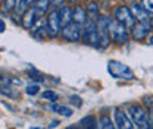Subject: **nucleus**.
Listing matches in <instances>:
<instances>
[{
    "instance_id": "f257e3e1",
    "label": "nucleus",
    "mask_w": 153,
    "mask_h": 129,
    "mask_svg": "<svg viewBox=\"0 0 153 129\" xmlns=\"http://www.w3.org/2000/svg\"><path fill=\"white\" fill-rule=\"evenodd\" d=\"M127 113L133 120L134 129H152L149 111H146L144 107L138 104H130L127 109Z\"/></svg>"
},
{
    "instance_id": "f03ea898",
    "label": "nucleus",
    "mask_w": 153,
    "mask_h": 129,
    "mask_svg": "<svg viewBox=\"0 0 153 129\" xmlns=\"http://www.w3.org/2000/svg\"><path fill=\"white\" fill-rule=\"evenodd\" d=\"M82 41L87 46L91 47H100V41H99V32H97V21L93 18H88L87 22L82 25Z\"/></svg>"
},
{
    "instance_id": "7ed1b4c3",
    "label": "nucleus",
    "mask_w": 153,
    "mask_h": 129,
    "mask_svg": "<svg viewBox=\"0 0 153 129\" xmlns=\"http://www.w3.org/2000/svg\"><path fill=\"white\" fill-rule=\"evenodd\" d=\"M108 72L112 75L114 78H118V79H125V81H133L135 78L133 69L118 60H109L108 63Z\"/></svg>"
},
{
    "instance_id": "20e7f679",
    "label": "nucleus",
    "mask_w": 153,
    "mask_h": 129,
    "mask_svg": "<svg viewBox=\"0 0 153 129\" xmlns=\"http://www.w3.org/2000/svg\"><path fill=\"white\" fill-rule=\"evenodd\" d=\"M109 22L111 19L106 16H99L97 18V32H99V41L100 47L99 49H106L111 44V31H109Z\"/></svg>"
},
{
    "instance_id": "39448f33",
    "label": "nucleus",
    "mask_w": 153,
    "mask_h": 129,
    "mask_svg": "<svg viewBox=\"0 0 153 129\" xmlns=\"http://www.w3.org/2000/svg\"><path fill=\"white\" fill-rule=\"evenodd\" d=\"M109 31H111V38L118 44H124L128 41V29L124 24H121L116 19H111L109 22Z\"/></svg>"
},
{
    "instance_id": "423d86ee",
    "label": "nucleus",
    "mask_w": 153,
    "mask_h": 129,
    "mask_svg": "<svg viewBox=\"0 0 153 129\" xmlns=\"http://www.w3.org/2000/svg\"><path fill=\"white\" fill-rule=\"evenodd\" d=\"M115 19L119 21L121 24H124L127 28L130 27L131 29L134 28V25L137 24L133 12H131V9H130L128 6H118V7L115 9Z\"/></svg>"
},
{
    "instance_id": "0eeeda50",
    "label": "nucleus",
    "mask_w": 153,
    "mask_h": 129,
    "mask_svg": "<svg viewBox=\"0 0 153 129\" xmlns=\"http://www.w3.org/2000/svg\"><path fill=\"white\" fill-rule=\"evenodd\" d=\"M60 35H62L63 40H66V41L75 43L79 38H82V27L75 24V22H72V24H69V25H66V27L62 28Z\"/></svg>"
},
{
    "instance_id": "6e6552de",
    "label": "nucleus",
    "mask_w": 153,
    "mask_h": 129,
    "mask_svg": "<svg viewBox=\"0 0 153 129\" xmlns=\"http://www.w3.org/2000/svg\"><path fill=\"white\" fill-rule=\"evenodd\" d=\"M46 29H47L49 37H56L62 31V24H60V18H59L57 10H52L49 13V16L46 19Z\"/></svg>"
},
{
    "instance_id": "1a4fd4ad",
    "label": "nucleus",
    "mask_w": 153,
    "mask_h": 129,
    "mask_svg": "<svg viewBox=\"0 0 153 129\" xmlns=\"http://www.w3.org/2000/svg\"><path fill=\"white\" fill-rule=\"evenodd\" d=\"M131 12H133L134 18L137 22H141V24H144V25H147V27H150V16H149V12L144 9V6L143 4H140V3H133L131 4ZM152 28V27H150Z\"/></svg>"
},
{
    "instance_id": "9d476101",
    "label": "nucleus",
    "mask_w": 153,
    "mask_h": 129,
    "mask_svg": "<svg viewBox=\"0 0 153 129\" xmlns=\"http://www.w3.org/2000/svg\"><path fill=\"white\" fill-rule=\"evenodd\" d=\"M115 122L119 129H134L133 120L124 109H115Z\"/></svg>"
},
{
    "instance_id": "9b49d317",
    "label": "nucleus",
    "mask_w": 153,
    "mask_h": 129,
    "mask_svg": "<svg viewBox=\"0 0 153 129\" xmlns=\"http://www.w3.org/2000/svg\"><path fill=\"white\" fill-rule=\"evenodd\" d=\"M149 29H150V27H147V25H144V24H141V22H137V24L134 25V28H133L134 40H137V41H143L144 38L149 35Z\"/></svg>"
},
{
    "instance_id": "f8f14e48",
    "label": "nucleus",
    "mask_w": 153,
    "mask_h": 129,
    "mask_svg": "<svg viewBox=\"0 0 153 129\" xmlns=\"http://www.w3.org/2000/svg\"><path fill=\"white\" fill-rule=\"evenodd\" d=\"M37 21H38L37 12L31 7L30 10H27V12L24 13V18H22V25H24V28L31 29V28L36 25V22H37Z\"/></svg>"
},
{
    "instance_id": "ddd939ff",
    "label": "nucleus",
    "mask_w": 153,
    "mask_h": 129,
    "mask_svg": "<svg viewBox=\"0 0 153 129\" xmlns=\"http://www.w3.org/2000/svg\"><path fill=\"white\" fill-rule=\"evenodd\" d=\"M57 12H59V18H60L62 28L66 27V25H69V24H72V10H71V7L62 6Z\"/></svg>"
},
{
    "instance_id": "4468645a",
    "label": "nucleus",
    "mask_w": 153,
    "mask_h": 129,
    "mask_svg": "<svg viewBox=\"0 0 153 129\" xmlns=\"http://www.w3.org/2000/svg\"><path fill=\"white\" fill-rule=\"evenodd\" d=\"M87 12L81 7V6H76L75 9L72 10V22H75L78 25H84L85 22H87Z\"/></svg>"
},
{
    "instance_id": "2eb2a0df",
    "label": "nucleus",
    "mask_w": 153,
    "mask_h": 129,
    "mask_svg": "<svg viewBox=\"0 0 153 129\" xmlns=\"http://www.w3.org/2000/svg\"><path fill=\"white\" fill-rule=\"evenodd\" d=\"M99 125H100V129H119L118 125H116V122L112 120V117L108 113H103L99 117Z\"/></svg>"
},
{
    "instance_id": "dca6fc26",
    "label": "nucleus",
    "mask_w": 153,
    "mask_h": 129,
    "mask_svg": "<svg viewBox=\"0 0 153 129\" xmlns=\"http://www.w3.org/2000/svg\"><path fill=\"white\" fill-rule=\"evenodd\" d=\"M44 31L47 32V29H46V21L43 18H38V21L36 22V25L31 28V34L37 38H43L44 37Z\"/></svg>"
},
{
    "instance_id": "f3484780",
    "label": "nucleus",
    "mask_w": 153,
    "mask_h": 129,
    "mask_svg": "<svg viewBox=\"0 0 153 129\" xmlns=\"http://www.w3.org/2000/svg\"><path fill=\"white\" fill-rule=\"evenodd\" d=\"M81 126L84 129H100V125H99V120L96 119V116L90 114V116H85L81 122Z\"/></svg>"
},
{
    "instance_id": "a211bd4d",
    "label": "nucleus",
    "mask_w": 153,
    "mask_h": 129,
    "mask_svg": "<svg viewBox=\"0 0 153 129\" xmlns=\"http://www.w3.org/2000/svg\"><path fill=\"white\" fill-rule=\"evenodd\" d=\"M49 6H50V1H49V0H37V1L34 3L33 9L37 12L38 18H41V16L49 10Z\"/></svg>"
},
{
    "instance_id": "6ab92c4d",
    "label": "nucleus",
    "mask_w": 153,
    "mask_h": 129,
    "mask_svg": "<svg viewBox=\"0 0 153 129\" xmlns=\"http://www.w3.org/2000/svg\"><path fill=\"white\" fill-rule=\"evenodd\" d=\"M49 109L50 110H53L55 113H59V114H62V116H65V117H69V116H72V110L69 109V107H66V106H63V104H50L49 106Z\"/></svg>"
},
{
    "instance_id": "aec40b11",
    "label": "nucleus",
    "mask_w": 153,
    "mask_h": 129,
    "mask_svg": "<svg viewBox=\"0 0 153 129\" xmlns=\"http://www.w3.org/2000/svg\"><path fill=\"white\" fill-rule=\"evenodd\" d=\"M31 3H33V0H18L16 7H15V12H16L18 15L25 13L27 10H30V9H28V6H30Z\"/></svg>"
},
{
    "instance_id": "412c9836",
    "label": "nucleus",
    "mask_w": 153,
    "mask_h": 129,
    "mask_svg": "<svg viewBox=\"0 0 153 129\" xmlns=\"http://www.w3.org/2000/svg\"><path fill=\"white\" fill-rule=\"evenodd\" d=\"M41 98H44V100H49V101H56V100H57V94L55 91H50V90H47V91L41 92Z\"/></svg>"
},
{
    "instance_id": "4be33fe9",
    "label": "nucleus",
    "mask_w": 153,
    "mask_h": 129,
    "mask_svg": "<svg viewBox=\"0 0 153 129\" xmlns=\"http://www.w3.org/2000/svg\"><path fill=\"white\" fill-rule=\"evenodd\" d=\"M1 92L4 94V95H7V97H16L18 95V92L13 91V87H10V85H1Z\"/></svg>"
},
{
    "instance_id": "5701e85b",
    "label": "nucleus",
    "mask_w": 153,
    "mask_h": 129,
    "mask_svg": "<svg viewBox=\"0 0 153 129\" xmlns=\"http://www.w3.org/2000/svg\"><path fill=\"white\" fill-rule=\"evenodd\" d=\"M16 3H18V0H3V9L6 12H9L13 7H16Z\"/></svg>"
},
{
    "instance_id": "b1692460",
    "label": "nucleus",
    "mask_w": 153,
    "mask_h": 129,
    "mask_svg": "<svg viewBox=\"0 0 153 129\" xmlns=\"http://www.w3.org/2000/svg\"><path fill=\"white\" fill-rule=\"evenodd\" d=\"M38 91H40V87H38L37 84H31V85H28L27 90H25V92H27L28 95H36Z\"/></svg>"
},
{
    "instance_id": "393cba45",
    "label": "nucleus",
    "mask_w": 153,
    "mask_h": 129,
    "mask_svg": "<svg viewBox=\"0 0 153 129\" xmlns=\"http://www.w3.org/2000/svg\"><path fill=\"white\" fill-rule=\"evenodd\" d=\"M141 4L144 6V9H146L147 12L153 13V0H143V3H141Z\"/></svg>"
},
{
    "instance_id": "a878e982",
    "label": "nucleus",
    "mask_w": 153,
    "mask_h": 129,
    "mask_svg": "<svg viewBox=\"0 0 153 129\" xmlns=\"http://www.w3.org/2000/svg\"><path fill=\"white\" fill-rule=\"evenodd\" d=\"M1 81L3 82L6 81L7 84H12V85H21V79H18V78H3Z\"/></svg>"
},
{
    "instance_id": "bb28decb",
    "label": "nucleus",
    "mask_w": 153,
    "mask_h": 129,
    "mask_svg": "<svg viewBox=\"0 0 153 129\" xmlns=\"http://www.w3.org/2000/svg\"><path fill=\"white\" fill-rule=\"evenodd\" d=\"M63 1L65 0H52V4H53V7H55V10H56V7H62L63 6Z\"/></svg>"
},
{
    "instance_id": "cd10ccee",
    "label": "nucleus",
    "mask_w": 153,
    "mask_h": 129,
    "mask_svg": "<svg viewBox=\"0 0 153 129\" xmlns=\"http://www.w3.org/2000/svg\"><path fill=\"white\" fill-rule=\"evenodd\" d=\"M88 13H91V15H96V13H97V6H96L94 3H90V4H88Z\"/></svg>"
},
{
    "instance_id": "c85d7f7f",
    "label": "nucleus",
    "mask_w": 153,
    "mask_h": 129,
    "mask_svg": "<svg viewBox=\"0 0 153 129\" xmlns=\"http://www.w3.org/2000/svg\"><path fill=\"white\" fill-rule=\"evenodd\" d=\"M57 125H59V120H52L50 125H49V128L52 129V128H55V126H57Z\"/></svg>"
},
{
    "instance_id": "c756f323",
    "label": "nucleus",
    "mask_w": 153,
    "mask_h": 129,
    "mask_svg": "<svg viewBox=\"0 0 153 129\" xmlns=\"http://www.w3.org/2000/svg\"><path fill=\"white\" fill-rule=\"evenodd\" d=\"M149 117H150V125H152V129H153V110L149 111Z\"/></svg>"
},
{
    "instance_id": "7c9ffc66",
    "label": "nucleus",
    "mask_w": 153,
    "mask_h": 129,
    "mask_svg": "<svg viewBox=\"0 0 153 129\" xmlns=\"http://www.w3.org/2000/svg\"><path fill=\"white\" fill-rule=\"evenodd\" d=\"M0 31H1V32L4 31V22H3V21L0 22Z\"/></svg>"
},
{
    "instance_id": "2f4dec72",
    "label": "nucleus",
    "mask_w": 153,
    "mask_h": 129,
    "mask_svg": "<svg viewBox=\"0 0 153 129\" xmlns=\"http://www.w3.org/2000/svg\"><path fill=\"white\" fill-rule=\"evenodd\" d=\"M150 27H152V29H153V16H152V19H150Z\"/></svg>"
},
{
    "instance_id": "473e14b6",
    "label": "nucleus",
    "mask_w": 153,
    "mask_h": 129,
    "mask_svg": "<svg viewBox=\"0 0 153 129\" xmlns=\"http://www.w3.org/2000/svg\"><path fill=\"white\" fill-rule=\"evenodd\" d=\"M68 129H78V128H68Z\"/></svg>"
},
{
    "instance_id": "72a5a7b5",
    "label": "nucleus",
    "mask_w": 153,
    "mask_h": 129,
    "mask_svg": "<svg viewBox=\"0 0 153 129\" xmlns=\"http://www.w3.org/2000/svg\"><path fill=\"white\" fill-rule=\"evenodd\" d=\"M150 44H153V38H152V41H150Z\"/></svg>"
}]
</instances>
